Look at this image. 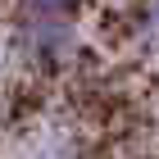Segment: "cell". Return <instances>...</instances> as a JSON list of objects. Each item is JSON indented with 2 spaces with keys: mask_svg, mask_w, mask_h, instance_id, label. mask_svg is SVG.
Segmentation results:
<instances>
[{
  "mask_svg": "<svg viewBox=\"0 0 159 159\" xmlns=\"http://www.w3.org/2000/svg\"><path fill=\"white\" fill-rule=\"evenodd\" d=\"M141 18L150 32H159V0H141Z\"/></svg>",
  "mask_w": 159,
  "mask_h": 159,
  "instance_id": "cell-3",
  "label": "cell"
},
{
  "mask_svg": "<svg viewBox=\"0 0 159 159\" xmlns=\"http://www.w3.org/2000/svg\"><path fill=\"white\" fill-rule=\"evenodd\" d=\"M18 50L27 64L37 68H64L73 59V23H55V18H23L18 27Z\"/></svg>",
  "mask_w": 159,
  "mask_h": 159,
  "instance_id": "cell-1",
  "label": "cell"
},
{
  "mask_svg": "<svg viewBox=\"0 0 159 159\" xmlns=\"http://www.w3.org/2000/svg\"><path fill=\"white\" fill-rule=\"evenodd\" d=\"M23 5V18H55V23H73L82 14L86 0H18Z\"/></svg>",
  "mask_w": 159,
  "mask_h": 159,
  "instance_id": "cell-2",
  "label": "cell"
}]
</instances>
